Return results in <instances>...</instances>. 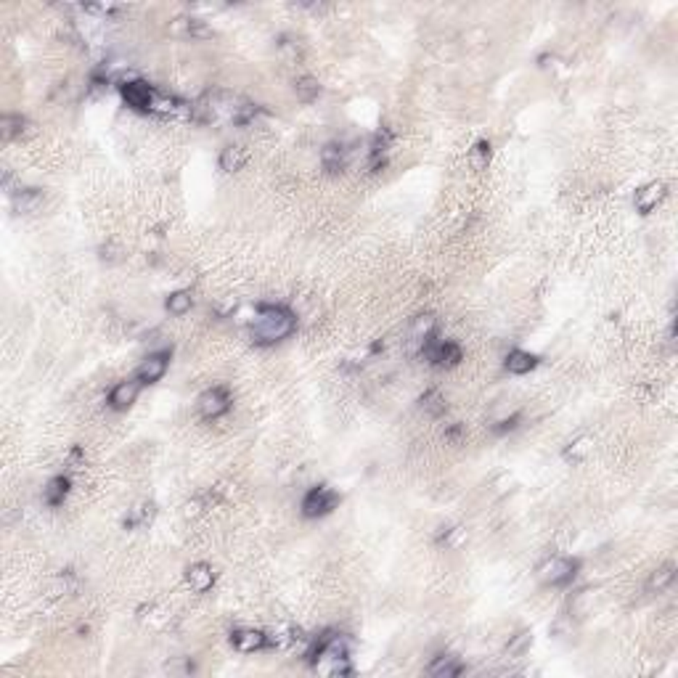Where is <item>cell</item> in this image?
I'll list each match as a JSON object with an SVG mask.
<instances>
[{
	"label": "cell",
	"instance_id": "8",
	"mask_svg": "<svg viewBox=\"0 0 678 678\" xmlns=\"http://www.w3.org/2000/svg\"><path fill=\"white\" fill-rule=\"evenodd\" d=\"M668 197V188H665V183H660V181H654V183H647L644 188H638L636 191V210L641 212V215H650L652 210H657V204H663V199Z\"/></svg>",
	"mask_w": 678,
	"mask_h": 678
},
{
	"label": "cell",
	"instance_id": "22",
	"mask_svg": "<svg viewBox=\"0 0 678 678\" xmlns=\"http://www.w3.org/2000/svg\"><path fill=\"white\" fill-rule=\"evenodd\" d=\"M422 408L427 411V413H432V416H440V413L445 411V400H443V395H440L438 390H429V392L422 397Z\"/></svg>",
	"mask_w": 678,
	"mask_h": 678
},
{
	"label": "cell",
	"instance_id": "1",
	"mask_svg": "<svg viewBox=\"0 0 678 678\" xmlns=\"http://www.w3.org/2000/svg\"><path fill=\"white\" fill-rule=\"evenodd\" d=\"M297 329L295 313L283 305H265L252 324V339L257 345H276Z\"/></svg>",
	"mask_w": 678,
	"mask_h": 678
},
{
	"label": "cell",
	"instance_id": "21",
	"mask_svg": "<svg viewBox=\"0 0 678 678\" xmlns=\"http://www.w3.org/2000/svg\"><path fill=\"white\" fill-rule=\"evenodd\" d=\"M295 90H297V96L305 101V104H311V101L315 99L318 93H321V85L315 83L313 77H299V80H297V88H295Z\"/></svg>",
	"mask_w": 678,
	"mask_h": 678
},
{
	"label": "cell",
	"instance_id": "23",
	"mask_svg": "<svg viewBox=\"0 0 678 678\" xmlns=\"http://www.w3.org/2000/svg\"><path fill=\"white\" fill-rule=\"evenodd\" d=\"M588 451H591V440L580 438V440H575V443H570V448L565 451V456L567 458H572V461H583Z\"/></svg>",
	"mask_w": 678,
	"mask_h": 678
},
{
	"label": "cell",
	"instance_id": "18",
	"mask_svg": "<svg viewBox=\"0 0 678 678\" xmlns=\"http://www.w3.org/2000/svg\"><path fill=\"white\" fill-rule=\"evenodd\" d=\"M429 673L432 676H458L461 673V663L451 657V654H440L435 663L429 665Z\"/></svg>",
	"mask_w": 678,
	"mask_h": 678
},
{
	"label": "cell",
	"instance_id": "15",
	"mask_svg": "<svg viewBox=\"0 0 678 678\" xmlns=\"http://www.w3.org/2000/svg\"><path fill=\"white\" fill-rule=\"evenodd\" d=\"M432 334H435V315H416L413 318V326H411V339L413 342H427V339H432Z\"/></svg>",
	"mask_w": 678,
	"mask_h": 678
},
{
	"label": "cell",
	"instance_id": "16",
	"mask_svg": "<svg viewBox=\"0 0 678 678\" xmlns=\"http://www.w3.org/2000/svg\"><path fill=\"white\" fill-rule=\"evenodd\" d=\"M321 162L329 172H337V170L345 167V146L342 143H329L321 154Z\"/></svg>",
	"mask_w": 678,
	"mask_h": 678
},
{
	"label": "cell",
	"instance_id": "4",
	"mask_svg": "<svg viewBox=\"0 0 678 678\" xmlns=\"http://www.w3.org/2000/svg\"><path fill=\"white\" fill-rule=\"evenodd\" d=\"M422 353L427 355V361L432 366H440V368H451L461 363V347L456 342H445V339H440V342L427 339L422 345Z\"/></svg>",
	"mask_w": 678,
	"mask_h": 678
},
{
	"label": "cell",
	"instance_id": "2",
	"mask_svg": "<svg viewBox=\"0 0 678 678\" xmlns=\"http://www.w3.org/2000/svg\"><path fill=\"white\" fill-rule=\"evenodd\" d=\"M119 93H122V99H125V104L130 106V109H135V112H141V114L172 112L175 104H178L175 99L162 96L159 90H154L151 85L143 83V80H130V83L119 85Z\"/></svg>",
	"mask_w": 678,
	"mask_h": 678
},
{
	"label": "cell",
	"instance_id": "25",
	"mask_svg": "<svg viewBox=\"0 0 678 678\" xmlns=\"http://www.w3.org/2000/svg\"><path fill=\"white\" fill-rule=\"evenodd\" d=\"M530 641H533V638H530V634H517V636H514V641L506 647V652L511 654V657H514V654H522V652L530 647Z\"/></svg>",
	"mask_w": 678,
	"mask_h": 678
},
{
	"label": "cell",
	"instance_id": "20",
	"mask_svg": "<svg viewBox=\"0 0 678 678\" xmlns=\"http://www.w3.org/2000/svg\"><path fill=\"white\" fill-rule=\"evenodd\" d=\"M24 125H27L24 117H19V114H6V117H3V138L11 141V138H16V135H22V133H24Z\"/></svg>",
	"mask_w": 678,
	"mask_h": 678
},
{
	"label": "cell",
	"instance_id": "3",
	"mask_svg": "<svg viewBox=\"0 0 678 678\" xmlns=\"http://www.w3.org/2000/svg\"><path fill=\"white\" fill-rule=\"evenodd\" d=\"M339 504V495L331 490V488H326V485H318V488H313V490H308V495L302 498V514L308 517V520H315V517H326L329 511H334Z\"/></svg>",
	"mask_w": 678,
	"mask_h": 678
},
{
	"label": "cell",
	"instance_id": "10",
	"mask_svg": "<svg viewBox=\"0 0 678 678\" xmlns=\"http://www.w3.org/2000/svg\"><path fill=\"white\" fill-rule=\"evenodd\" d=\"M141 387H143V384L138 379L119 381V384H117V387L112 390V395H109V403H112V408H117V411L130 408V406L135 403L138 392H141Z\"/></svg>",
	"mask_w": 678,
	"mask_h": 678
},
{
	"label": "cell",
	"instance_id": "17",
	"mask_svg": "<svg viewBox=\"0 0 678 678\" xmlns=\"http://www.w3.org/2000/svg\"><path fill=\"white\" fill-rule=\"evenodd\" d=\"M673 578H676V565H673V562L657 567L650 578V591H665V588L673 583Z\"/></svg>",
	"mask_w": 678,
	"mask_h": 678
},
{
	"label": "cell",
	"instance_id": "6",
	"mask_svg": "<svg viewBox=\"0 0 678 678\" xmlns=\"http://www.w3.org/2000/svg\"><path fill=\"white\" fill-rule=\"evenodd\" d=\"M199 413H201V419H220L223 413H228L231 411V395H228L226 387H212V390H207V392H201L199 395Z\"/></svg>",
	"mask_w": 678,
	"mask_h": 678
},
{
	"label": "cell",
	"instance_id": "5",
	"mask_svg": "<svg viewBox=\"0 0 678 678\" xmlns=\"http://www.w3.org/2000/svg\"><path fill=\"white\" fill-rule=\"evenodd\" d=\"M538 572H540V578L546 580L549 586H567L570 580L575 578V572H578V559L554 556V559H549Z\"/></svg>",
	"mask_w": 678,
	"mask_h": 678
},
{
	"label": "cell",
	"instance_id": "19",
	"mask_svg": "<svg viewBox=\"0 0 678 678\" xmlns=\"http://www.w3.org/2000/svg\"><path fill=\"white\" fill-rule=\"evenodd\" d=\"M191 305H194V297H191V292H185V289L172 292L167 297V311L172 315H185V313L191 311Z\"/></svg>",
	"mask_w": 678,
	"mask_h": 678
},
{
	"label": "cell",
	"instance_id": "24",
	"mask_svg": "<svg viewBox=\"0 0 678 678\" xmlns=\"http://www.w3.org/2000/svg\"><path fill=\"white\" fill-rule=\"evenodd\" d=\"M488 159H490V143L477 141L474 143V149H472V162H474V167L477 170L488 167Z\"/></svg>",
	"mask_w": 678,
	"mask_h": 678
},
{
	"label": "cell",
	"instance_id": "11",
	"mask_svg": "<svg viewBox=\"0 0 678 678\" xmlns=\"http://www.w3.org/2000/svg\"><path fill=\"white\" fill-rule=\"evenodd\" d=\"M185 580H188V586H191L197 593H207L212 588V583H215V572H212L210 565H201V562H199V565L188 567Z\"/></svg>",
	"mask_w": 678,
	"mask_h": 678
},
{
	"label": "cell",
	"instance_id": "7",
	"mask_svg": "<svg viewBox=\"0 0 678 678\" xmlns=\"http://www.w3.org/2000/svg\"><path fill=\"white\" fill-rule=\"evenodd\" d=\"M167 366H170L167 350H165V353H151L141 366H138L135 379L141 381V384H154V381H159L165 374H167Z\"/></svg>",
	"mask_w": 678,
	"mask_h": 678
},
{
	"label": "cell",
	"instance_id": "14",
	"mask_svg": "<svg viewBox=\"0 0 678 678\" xmlns=\"http://www.w3.org/2000/svg\"><path fill=\"white\" fill-rule=\"evenodd\" d=\"M247 149L244 146H226L223 154H220V167L226 172H233V170H241L247 165Z\"/></svg>",
	"mask_w": 678,
	"mask_h": 678
},
{
	"label": "cell",
	"instance_id": "9",
	"mask_svg": "<svg viewBox=\"0 0 678 678\" xmlns=\"http://www.w3.org/2000/svg\"><path fill=\"white\" fill-rule=\"evenodd\" d=\"M231 644L233 650L239 652H257L263 647H268V636L263 631H254V628H239L231 634Z\"/></svg>",
	"mask_w": 678,
	"mask_h": 678
},
{
	"label": "cell",
	"instance_id": "12",
	"mask_svg": "<svg viewBox=\"0 0 678 678\" xmlns=\"http://www.w3.org/2000/svg\"><path fill=\"white\" fill-rule=\"evenodd\" d=\"M69 485H72V480L67 477V474L53 477V480L48 482V488H45V504H48V506H61L64 498L69 495Z\"/></svg>",
	"mask_w": 678,
	"mask_h": 678
},
{
	"label": "cell",
	"instance_id": "26",
	"mask_svg": "<svg viewBox=\"0 0 678 678\" xmlns=\"http://www.w3.org/2000/svg\"><path fill=\"white\" fill-rule=\"evenodd\" d=\"M517 422H520V416H511V419H506V422H501V427H495V429H498V432H506V429H514Z\"/></svg>",
	"mask_w": 678,
	"mask_h": 678
},
{
	"label": "cell",
	"instance_id": "13",
	"mask_svg": "<svg viewBox=\"0 0 678 678\" xmlns=\"http://www.w3.org/2000/svg\"><path fill=\"white\" fill-rule=\"evenodd\" d=\"M538 366V358L533 353H524V350H511L506 355V368L508 374H530Z\"/></svg>",
	"mask_w": 678,
	"mask_h": 678
}]
</instances>
